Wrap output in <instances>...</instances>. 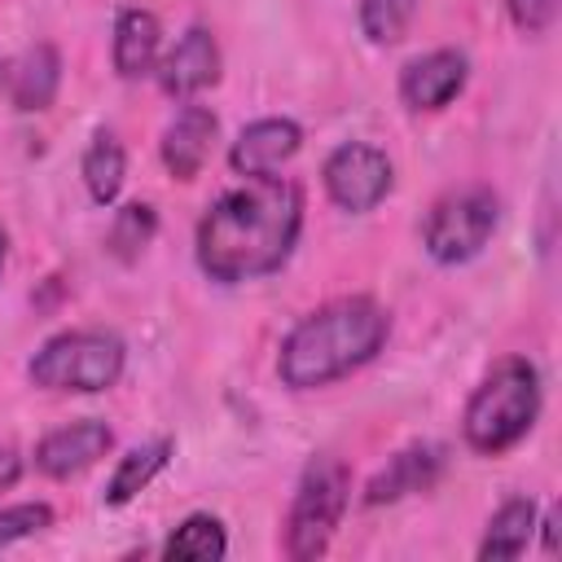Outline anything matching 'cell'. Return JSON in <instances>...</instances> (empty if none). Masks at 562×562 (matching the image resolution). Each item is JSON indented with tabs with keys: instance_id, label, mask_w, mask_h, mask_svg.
<instances>
[{
	"instance_id": "5",
	"label": "cell",
	"mask_w": 562,
	"mask_h": 562,
	"mask_svg": "<svg viewBox=\"0 0 562 562\" xmlns=\"http://www.w3.org/2000/svg\"><path fill=\"white\" fill-rule=\"evenodd\" d=\"M347 496H351V470L334 457H316L299 487H294V501H290V518H285V553L294 562H307V558H321L342 522V509H347Z\"/></svg>"
},
{
	"instance_id": "14",
	"label": "cell",
	"mask_w": 562,
	"mask_h": 562,
	"mask_svg": "<svg viewBox=\"0 0 562 562\" xmlns=\"http://www.w3.org/2000/svg\"><path fill=\"white\" fill-rule=\"evenodd\" d=\"M158 44H162V26L149 9H123L114 22V70L123 79H140L154 70L158 61Z\"/></svg>"
},
{
	"instance_id": "17",
	"label": "cell",
	"mask_w": 562,
	"mask_h": 562,
	"mask_svg": "<svg viewBox=\"0 0 562 562\" xmlns=\"http://www.w3.org/2000/svg\"><path fill=\"white\" fill-rule=\"evenodd\" d=\"M171 439H154V443H140V448H132L127 457H119V465H114V474H110V483H105V505H127L136 492H145L149 483H154V474L171 461Z\"/></svg>"
},
{
	"instance_id": "19",
	"label": "cell",
	"mask_w": 562,
	"mask_h": 562,
	"mask_svg": "<svg viewBox=\"0 0 562 562\" xmlns=\"http://www.w3.org/2000/svg\"><path fill=\"white\" fill-rule=\"evenodd\" d=\"M228 553V536L224 522L211 514H189L162 544V558L171 562H220Z\"/></svg>"
},
{
	"instance_id": "20",
	"label": "cell",
	"mask_w": 562,
	"mask_h": 562,
	"mask_svg": "<svg viewBox=\"0 0 562 562\" xmlns=\"http://www.w3.org/2000/svg\"><path fill=\"white\" fill-rule=\"evenodd\" d=\"M154 233H158L154 206H149V202H127V206L114 211V220H110V228H105V250H110L114 259L132 263V259H140V250L154 241Z\"/></svg>"
},
{
	"instance_id": "2",
	"label": "cell",
	"mask_w": 562,
	"mask_h": 562,
	"mask_svg": "<svg viewBox=\"0 0 562 562\" xmlns=\"http://www.w3.org/2000/svg\"><path fill=\"white\" fill-rule=\"evenodd\" d=\"M386 334H391L386 307H378L364 294L334 299V303L307 312L285 334L281 356H277V373L290 391L329 386V382L356 373L360 364H369L382 351Z\"/></svg>"
},
{
	"instance_id": "23",
	"label": "cell",
	"mask_w": 562,
	"mask_h": 562,
	"mask_svg": "<svg viewBox=\"0 0 562 562\" xmlns=\"http://www.w3.org/2000/svg\"><path fill=\"white\" fill-rule=\"evenodd\" d=\"M505 9H509V18H514V26L527 31V35L549 31L553 18H558V0H505Z\"/></svg>"
},
{
	"instance_id": "18",
	"label": "cell",
	"mask_w": 562,
	"mask_h": 562,
	"mask_svg": "<svg viewBox=\"0 0 562 562\" xmlns=\"http://www.w3.org/2000/svg\"><path fill=\"white\" fill-rule=\"evenodd\" d=\"M83 184H88V193H92V202H101V206H110L114 198H119V189H123V176H127V154H123V145H119V136L114 132H97L92 136V145L83 149Z\"/></svg>"
},
{
	"instance_id": "4",
	"label": "cell",
	"mask_w": 562,
	"mask_h": 562,
	"mask_svg": "<svg viewBox=\"0 0 562 562\" xmlns=\"http://www.w3.org/2000/svg\"><path fill=\"white\" fill-rule=\"evenodd\" d=\"M123 360H127V351L114 334H105V329H66L31 356L26 373L44 391L92 395V391H105L123 378Z\"/></svg>"
},
{
	"instance_id": "12",
	"label": "cell",
	"mask_w": 562,
	"mask_h": 562,
	"mask_svg": "<svg viewBox=\"0 0 562 562\" xmlns=\"http://www.w3.org/2000/svg\"><path fill=\"white\" fill-rule=\"evenodd\" d=\"M443 470V448L439 443H408L404 452H395L364 487V505H391L404 501L413 492H426Z\"/></svg>"
},
{
	"instance_id": "21",
	"label": "cell",
	"mask_w": 562,
	"mask_h": 562,
	"mask_svg": "<svg viewBox=\"0 0 562 562\" xmlns=\"http://www.w3.org/2000/svg\"><path fill=\"white\" fill-rule=\"evenodd\" d=\"M417 13V0H360V31L369 44H400L408 22Z\"/></svg>"
},
{
	"instance_id": "25",
	"label": "cell",
	"mask_w": 562,
	"mask_h": 562,
	"mask_svg": "<svg viewBox=\"0 0 562 562\" xmlns=\"http://www.w3.org/2000/svg\"><path fill=\"white\" fill-rule=\"evenodd\" d=\"M536 527L544 531V553L553 558V553H558V509H549L544 518H536Z\"/></svg>"
},
{
	"instance_id": "26",
	"label": "cell",
	"mask_w": 562,
	"mask_h": 562,
	"mask_svg": "<svg viewBox=\"0 0 562 562\" xmlns=\"http://www.w3.org/2000/svg\"><path fill=\"white\" fill-rule=\"evenodd\" d=\"M4 255H9V237H4V228H0V268H4Z\"/></svg>"
},
{
	"instance_id": "7",
	"label": "cell",
	"mask_w": 562,
	"mask_h": 562,
	"mask_svg": "<svg viewBox=\"0 0 562 562\" xmlns=\"http://www.w3.org/2000/svg\"><path fill=\"white\" fill-rule=\"evenodd\" d=\"M321 180H325V193L334 198V206L360 215V211H373L391 193L395 167L382 149H373L364 140H347L325 158Z\"/></svg>"
},
{
	"instance_id": "24",
	"label": "cell",
	"mask_w": 562,
	"mask_h": 562,
	"mask_svg": "<svg viewBox=\"0 0 562 562\" xmlns=\"http://www.w3.org/2000/svg\"><path fill=\"white\" fill-rule=\"evenodd\" d=\"M22 479V457L13 448H0V492H9Z\"/></svg>"
},
{
	"instance_id": "3",
	"label": "cell",
	"mask_w": 562,
	"mask_h": 562,
	"mask_svg": "<svg viewBox=\"0 0 562 562\" xmlns=\"http://www.w3.org/2000/svg\"><path fill=\"white\" fill-rule=\"evenodd\" d=\"M540 417V373L527 356H505L470 395L461 430L465 443L483 457L509 452Z\"/></svg>"
},
{
	"instance_id": "6",
	"label": "cell",
	"mask_w": 562,
	"mask_h": 562,
	"mask_svg": "<svg viewBox=\"0 0 562 562\" xmlns=\"http://www.w3.org/2000/svg\"><path fill=\"white\" fill-rule=\"evenodd\" d=\"M501 220V202L492 189H457L448 198H439L422 224V246L435 263H465L474 259Z\"/></svg>"
},
{
	"instance_id": "1",
	"label": "cell",
	"mask_w": 562,
	"mask_h": 562,
	"mask_svg": "<svg viewBox=\"0 0 562 562\" xmlns=\"http://www.w3.org/2000/svg\"><path fill=\"white\" fill-rule=\"evenodd\" d=\"M303 228V193L281 176H246L220 193L198 224V268L220 281H255L277 272Z\"/></svg>"
},
{
	"instance_id": "16",
	"label": "cell",
	"mask_w": 562,
	"mask_h": 562,
	"mask_svg": "<svg viewBox=\"0 0 562 562\" xmlns=\"http://www.w3.org/2000/svg\"><path fill=\"white\" fill-rule=\"evenodd\" d=\"M9 79H13V105L18 110H48L53 97H57V83H61V57L53 44H35L18 66H9Z\"/></svg>"
},
{
	"instance_id": "22",
	"label": "cell",
	"mask_w": 562,
	"mask_h": 562,
	"mask_svg": "<svg viewBox=\"0 0 562 562\" xmlns=\"http://www.w3.org/2000/svg\"><path fill=\"white\" fill-rule=\"evenodd\" d=\"M44 527H53V509L44 501L9 505V509H0V549L4 544H18V540H26V536H35Z\"/></svg>"
},
{
	"instance_id": "10",
	"label": "cell",
	"mask_w": 562,
	"mask_h": 562,
	"mask_svg": "<svg viewBox=\"0 0 562 562\" xmlns=\"http://www.w3.org/2000/svg\"><path fill=\"white\" fill-rule=\"evenodd\" d=\"M303 145V127L294 119H255L228 149V167L237 176H272Z\"/></svg>"
},
{
	"instance_id": "9",
	"label": "cell",
	"mask_w": 562,
	"mask_h": 562,
	"mask_svg": "<svg viewBox=\"0 0 562 562\" xmlns=\"http://www.w3.org/2000/svg\"><path fill=\"white\" fill-rule=\"evenodd\" d=\"M470 79V61L457 48H435L400 70V101L408 110H443Z\"/></svg>"
},
{
	"instance_id": "11",
	"label": "cell",
	"mask_w": 562,
	"mask_h": 562,
	"mask_svg": "<svg viewBox=\"0 0 562 562\" xmlns=\"http://www.w3.org/2000/svg\"><path fill=\"white\" fill-rule=\"evenodd\" d=\"M215 79H220V44H215V35H211L206 26H189V31L180 35V44L162 57L158 83H162L167 97L189 101V97H198L202 88H211Z\"/></svg>"
},
{
	"instance_id": "8",
	"label": "cell",
	"mask_w": 562,
	"mask_h": 562,
	"mask_svg": "<svg viewBox=\"0 0 562 562\" xmlns=\"http://www.w3.org/2000/svg\"><path fill=\"white\" fill-rule=\"evenodd\" d=\"M114 443V430L97 417H83V422H70V426H57L48 430L40 443H35V470L48 474V479H70V474H83L88 465H97Z\"/></svg>"
},
{
	"instance_id": "15",
	"label": "cell",
	"mask_w": 562,
	"mask_h": 562,
	"mask_svg": "<svg viewBox=\"0 0 562 562\" xmlns=\"http://www.w3.org/2000/svg\"><path fill=\"white\" fill-rule=\"evenodd\" d=\"M536 501L531 496H509L492 518H487V531H483V544H479V558L483 562H509V558H522L531 536H536Z\"/></svg>"
},
{
	"instance_id": "13",
	"label": "cell",
	"mask_w": 562,
	"mask_h": 562,
	"mask_svg": "<svg viewBox=\"0 0 562 562\" xmlns=\"http://www.w3.org/2000/svg\"><path fill=\"white\" fill-rule=\"evenodd\" d=\"M220 132V119L206 105H184L167 132H162V162L176 180H193L202 171V162L211 158V140Z\"/></svg>"
}]
</instances>
